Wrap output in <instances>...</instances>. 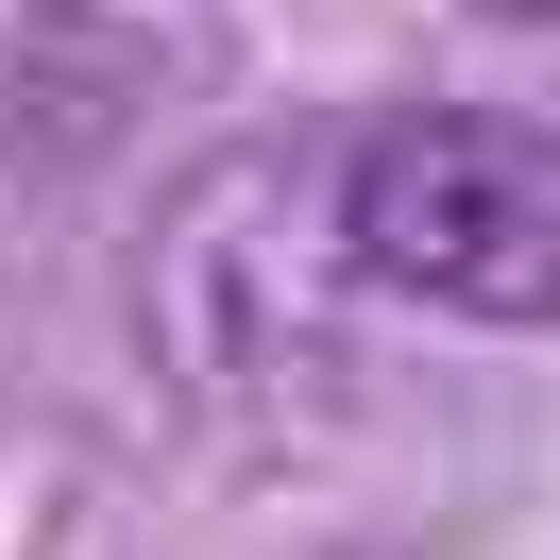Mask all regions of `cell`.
Returning <instances> with one entry per match:
<instances>
[{"label":"cell","instance_id":"cell-1","mask_svg":"<svg viewBox=\"0 0 560 560\" xmlns=\"http://www.w3.org/2000/svg\"><path fill=\"white\" fill-rule=\"evenodd\" d=\"M340 255L442 323L560 340V137L492 103H408L340 153Z\"/></svg>","mask_w":560,"mask_h":560}]
</instances>
